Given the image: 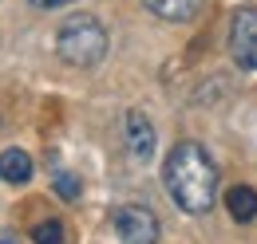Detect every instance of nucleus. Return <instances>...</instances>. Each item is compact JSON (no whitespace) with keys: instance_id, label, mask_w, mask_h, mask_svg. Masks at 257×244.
<instances>
[{"instance_id":"obj_1","label":"nucleus","mask_w":257,"mask_h":244,"mask_svg":"<svg viewBox=\"0 0 257 244\" xmlns=\"http://www.w3.org/2000/svg\"><path fill=\"white\" fill-rule=\"evenodd\" d=\"M162 185L170 201L190 216H206L218 201V166L198 142H178L170 146L162 162Z\"/></svg>"},{"instance_id":"obj_2","label":"nucleus","mask_w":257,"mask_h":244,"mask_svg":"<svg viewBox=\"0 0 257 244\" xmlns=\"http://www.w3.org/2000/svg\"><path fill=\"white\" fill-rule=\"evenodd\" d=\"M107 28L91 12H71L64 24L56 28V56L67 67H95L107 56Z\"/></svg>"},{"instance_id":"obj_3","label":"nucleus","mask_w":257,"mask_h":244,"mask_svg":"<svg viewBox=\"0 0 257 244\" xmlns=\"http://www.w3.org/2000/svg\"><path fill=\"white\" fill-rule=\"evenodd\" d=\"M111 224L119 232L123 244H159L162 228H159V216L151 213L147 205H119L111 213Z\"/></svg>"},{"instance_id":"obj_4","label":"nucleus","mask_w":257,"mask_h":244,"mask_svg":"<svg viewBox=\"0 0 257 244\" xmlns=\"http://www.w3.org/2000/svg\"><path fill=\"white\" fill-rule=\"evenodd\" d=\"M229 56L241 71H257V8H237L229 20Z\"/></svg>"},{"instance_id":"obj_5","label":"nucleus","mask_w":257,"mask_h":244,"mask_svg":"<svg viewBox=\"0 0 257 244\" xmlns=\"http://www.w3.org/2000/svg\"><path fill=\"white\" fill-rule=\"evenodd\" d=\"M123 130H127V150H131V158L147 166V162L155 158V126H151V118H147L143 110H131Z\"/></svg>"},{"instance_id":"obj_6","label":"nucleus","mask_w":257,"mask_h":244,"mask_svg":"<svg viewBox=\"0 0 257 244\" xmlns=\"http://www.w3.org/2000/svg\"><path fill=\"white\" fill-rule=\"evenodd\" d=\"M225 213L237 224H249L257 216V189L253 185H229L225 189Z\"/></svg>"},{"instance_id":"obj_7","label":"nucleus","mask_w":257,"mask_h":244,"mask_svg":"<svg viewBox=\"0 0 257 244\" xmlns=\"http://www.w3.org/2000/svg\"><path fill=\"white\" fill-rule=\"evenodd\" d=\"M206 0H143V8H151L159 20H170V24H186L202 12Z\"/></svg>"},{"instance_id":"obj_8","label":"nucleus","mask_w":257,"mask_h":244,"mask_svg":"<svg viewBox=\"0 0 257 244\" xmlns=\"http://www.w3.org/2000/svg\"><path fill=\"white\" fill-rule=\"evenodd\" d=\"M32 174H36V166H32V158H28L24 150H4V154H0V182L28 185V182H32Z\"/></svg>"},{"instance_id":"obj_9","label":"nucleus","mask_w":257,"mask_h":244,"mask_svg":"<svg viewBox=\"0 0 257 244\" xmlns=\"http://www.w3.org/2000/svg\"><path fill=\"white\" fill-rule=\"evenodd\" d=\"M32 240L36 244H64L67 232H64V220H56V216H48V220H40L32 228Z\"/></svg>"},{"instance_id":"obj_10","label":"nucleus","mask_w":257,"mask_h":244,"mask_svg":"<svg viewBox=\"0 0 257 244\" xmlns=\"http://www.w3.org/2000/svg\"><path fill=\"white\" fill-rule=\"evenodd\" d=\"M56 193H60L64 201H79V193H83V185H79V178H75V174H67V170H60V174H56Z\"/></svg>"},{"instance_id":"obj_11","label":"nucleus","mask_w":257,"mask_h":244,"mask_svg":"<svg viewBox=\"0 0 257 244\" xmlns=\"http://www.w3.org/2000/svg\"><path fill=\"white\" fill-rule=\"evenodd\" d=\"M32 8H67L71 0H28Z\"/></svg>"},{"instance_id":"obj_12","label":"nucleus","mask_w":257,"mask_h":244,"mask_svg":"<svg viewBox=\"0 0 257 244\" xmlns=\"http://www.w3.org/2000/svg\"><path fill=\"white\" fill-rule=\"evenodd\" d=\"M0 244H16V240H12V236H8V232H0Z\"/></svg>"}]
</instances>
